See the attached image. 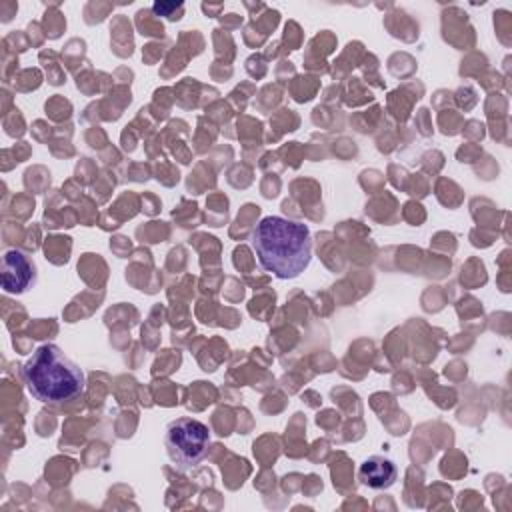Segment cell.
<instances>
[{
	"label": "cell",
	"mask_w": 512,
	"mask_h": 512,
	"mask_svg": "<svg viewBox=\"0 0 512 512\" xmlns=\"http://www.w3.org/2000/svg\"><path fill=\"white\" fill-rule=\"evenodd\" d=\"M36 282V266L30 256L10 248L2 256V288L6 294H22Z\"/></svg>",
	"instance_id": "obj_4"
},
{
	"label": "cell",
	"mask_w": 512,
	"mask_h": 512,
	"mask_svg": "<svg viewBox=\"0 0 512 512\" xmlns=\"http://www.w3.org/2000/svg\"><path fill=\"white\" fill-rule=\"evenodd\" d=\"M398 478V466L392 458L374 454L366 458L358 468V480L372 490H386Z\"/></svg>",
	"instance_id": "obj_5"
},
{
	"label": "cell",
	"mask_w": 512,
	"mask_h": 512,
	"mask_svg": "<svg viewBox=\"0 0 512 512\" xmlns=\"http://www.w3.org/2000/svg\"><path fill=\"white\" fill-rule=\"evenodd\" d=\"M252 248L266 272L290 280L300 276L312 260V234L302 222L266 216L252 230Z\"/></svg>",
	"instance_id": "obj_1"
},
{
	"label": "cell",
	"mask_w": 512,
	"mask_h": 512,
	"mask_svg": "<svg viewBox=\"0 0 512 512\" xmlns=\"http://www.w3.org/2000/svg\"><path fill=\"white\" fill-rule=\"evenodd\" d=\"M176 8H180V4H176V2H156V4L152 6V10H154L156 14H160V16H170V12L176 10Z\"/></svg>",
	"instance_id": "obj_6"
},
{
	"label": "cell",
	"mask_w": 512,
	"mask_h": 512,
	"mask_svg": "<svg viewBox=\"0 0 512 512\" xmlns=\"http://www.w3.org/2000/svg\"><path fill=\"white\" fill-rule=\"evenodd\" d=\"M164 446L172 464L180 472H186L206 456L210 430L196 418H176L166 426Z\"/></svg>",
	"instance_id": "obj_3"
},
{
	"label": "cell",
	"mask_w": 512,
	"mask_h": 512,
	"mask_svg": "<svg viewBox=\"0 0 512 512\" xmlns=\"http://www.w3.org/2000/svg\"><path fill=\"white\" fill-rule=\"evenodd\" d=\"M22 378L32 398L44 404H62L82 394V368L56 344L38 346L22 366Z\"/></svg>",
	"instance_id": "obj_2"
}]
</instances>
